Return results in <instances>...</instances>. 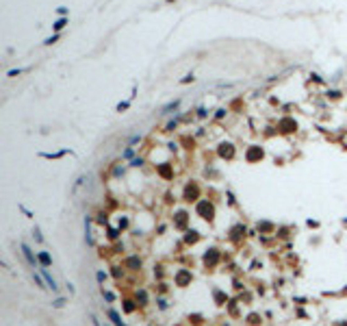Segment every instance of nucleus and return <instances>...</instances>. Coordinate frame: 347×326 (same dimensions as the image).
<instances>
[{"label": "nucleus", "instance_id": "nucleus-1", "mask_svg": "<svg viewBox=\"0 0 347 326\" xmlns=\"http://www.w3.org/2000/svg\"><path fill=\"white\" fill-rule=\"evenodd\" d=\"M22 252H24V257H26V261L33 265V268H37V261H35V257H33V252H31V248L26 246V243H22Z\"/></svg>", "mask_w": 347, "mask_h": 326}, {"label": "nucleus", "instance_id": "nucleus-2", "mask_svg": "<svg viewBox=\"0 0 347 326\" xmlns=\"http://www.w3.org/2000/svg\"><path fill=\"white\" fill-rule=\"evenodd\" d=\"M42 272H43V278H46V283H48V287H50L52 291H59V285L54 283V278H52V276H50V274H48L46 270H42Z\"/></svg>", "mask_w": 347, "mask_h": 326}, {"label": "nucleus", "instance_id": "nucleus-3", "mask_svg": "<svg viewBox=\"0 0 347 326\" xmlns=\"http://www.w3.org/2000/svg\"><path fill=\"white\" fill-rule=\"evenodd\" d=\"M109 315H111V320H113V322H115V326H124V322H122V320H120V315H117V313H115V311H109Z\"/></svg>", "mask_w": 347, "mask_h": 326}, {"label": "nucleus", "instance_id": "nucleus-4", "mask_svg": "<svg viewBox=\"0 0 347 326\" xmlns=\"http://www.w3.org/2000/svg\"><path fill=\"white\" fill-rule=\"evenodd\" d=\"M63 154H67V150H61V152H54V154H42V157H46V159H59Z\"/></svg>", "mask_w": 347, "mask_h": 326}, {"label": "nucleus", "instance_id": "nucleus-5", "mask_svg": "<svg viewBox=\"0 0 347 326\" xmlns=\"http://www.w3.org/2000/svg\"><path fill=\"white\" fill-rule=\"evenodd\" d=\"M39 261H42L43 265H50V263H52V261H50V257H48L46 252H42V254H39Z\"/></svg>", "mask_w": 347, "mask_h": 326}, {"label": "nucleus", "instance_id": "nucleus-6", "mask_svg": "<svg viewBox=\"0 0 347 326\" xmlns=\"http://www.w3.org/2000/svg\"><path fill=\"white\" fill-rule=\"evenodd\" d=\"M102 296H104V298H106V300H109V302H113V298H115V296H113V293H109V291H104V289H102Z\"/></svg>", "mask_w": 347, "mask_h": 326}, {"label": "nucleus", "instance_id": "nucleus-7", "mask_svg": "<svg viewBox=\"0 0 347 326\" xmlns=\"http://www.w3.org/2000/svg\"><path fill=\"white\" fill-rule=\"evenodd\" d=\"M33 235H35V239H37V241H42V235H39V228H35V231H33Z\"/></svg>", "mask_w": 347, "mask_h": 326}, {"label": "nucleus", "instance_id": "nucleus-8", "mask_svg": "<svg viewBox=\"0 0 347 326\" xmlns=\"http://www.w3.org/2000/svg\"><path fill=\"white\" fill-rule=\"evenodd\" d=\"M104 278H106V276H104V272H98V280H100V283H104Z\"/></svg>", "mask_w": 347, "mask_h": 326}]
</instances>
